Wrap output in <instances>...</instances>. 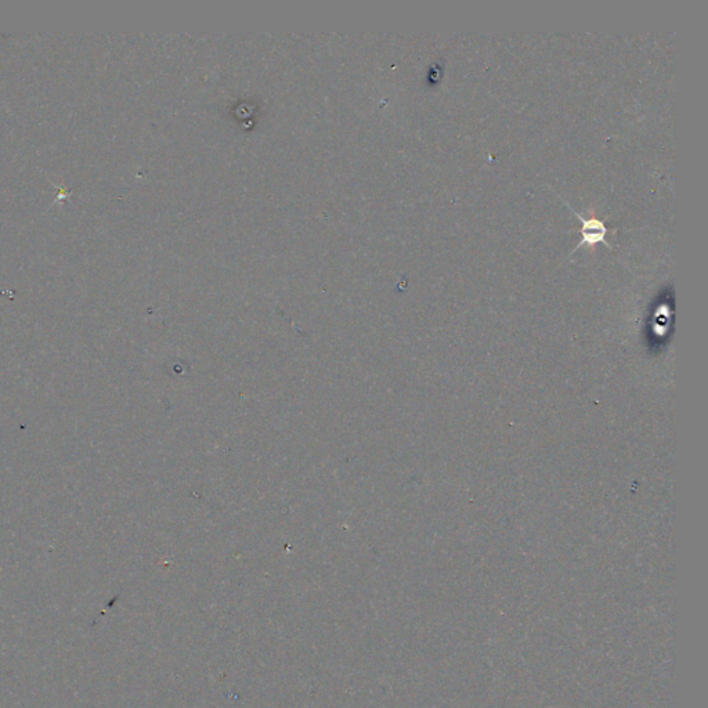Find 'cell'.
I'll list each match as a JSON object with an SVG mask.
<instances>
[{"mask_svg": "<svg viewBox=\"0 0 708 708\" xmlns=\"http://www.w3.org/2000/svg\"><path fill=\"white\" fill-rule=\"evenodd\" d=\"M571 210H573V213H574L575 216H578V217H580V220L583 222V229H581L583 240H581V241H580V244L574 248V251H575V250H580V248H581V247H584V245H587L588 248H591V250H592L596 244H603V245H606V247H609V248H610V245H609V244H607V241H606V235L609 234V230L606 227L605 222L597 220L596 217L584 219V217H583L580 213H577L574 209H571ZM573 252H571V253H573Z\"/></svg>", "mask_w": 708, "mask_h": 708, "instance_id": "obj_1", "label": "cell"}]
</instances>
